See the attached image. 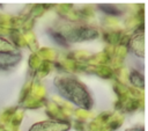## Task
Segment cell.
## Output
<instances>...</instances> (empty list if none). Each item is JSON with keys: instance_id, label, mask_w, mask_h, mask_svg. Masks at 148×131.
Returning a JSON list of instances; mask_svg holds the SVG:
<instances>
[{"instance_id": "6da1fadb", "label": "cell", "mask_w": 148, "mask_h": 131, "mask_svg": "<svg viewBox=\"0 0 148 131\" xmlns=\"http://www.w3.org/2000/svg\"><path fill=\"white\" fill-rule=\"evenodd\" d=\"M58 88L64 96L69 99L72 102H75L77 105L84 108H88L90 105V100L87 92L84 90L83 86L80 85L76 80H73L71 78L62 79L60 80Z\"/></svg>"}, {"instance_id": "7a4b0ae2", "label": "cell", "mask_w": 148, "mask_h": 131, "mask_svg": "<svg viewBox=\"0 0 148 131\" xmlns=\"http://www.w3.org/2000/svg\"><path fill=\"white\" fill-rule=\"evenodd\" d=\"M69 124L62 121H44L34 124L29 131H66Z\"/></svg>"}, {"instance_id": "3957f363", "label": "cell", "mask_w": 148, "mask_h": 131, "mask_svg": "<svg viewBox=\"0 0 148 131\" xmlns=\"http://www.w3.org/2000/svg\"><path fill=\"white\" fill-rule=\"evenodd\" d=\"M126 131H143V128L140 126V128H133V129H128Z\"/></svg>"}]
</instances>
